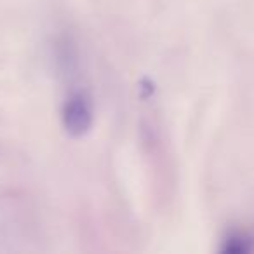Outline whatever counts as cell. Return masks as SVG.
<instances>
[{"instance_id":"2","label":"cell","mask_w":254,"mask_h":254,"mask_svg":"<svg viewBox=\"0 0 254 254\" xmlns=\"http://www.w3.org/2000/svg\"><path fill=\"white\" fill-rule=\"evenodd\" d=\"M225 251L228 253H251L254 251V230H237L225 240Z\"/></svg>"},{"instance_id":"1","label":"cell","mask_w":254,"mask_h":254,"mask_svg":"<svg viewBox=\"0 0 254 254\" xmlns=\"http://www.w3.org/2000/svg\"><path fill=\"white\" fill-rule=\"evenodd\" d=\"M63 126L71 136H82L89 131L92 124V103L85 91L77 89L64 99L61 112Z\"/></svg>"}]
</instances>
